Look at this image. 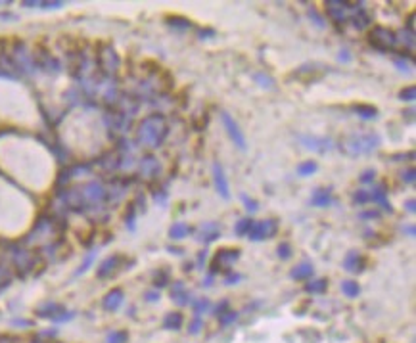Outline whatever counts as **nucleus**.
Listing matches in <instances>:
<instances>
[{
	"mask_svg": "<svg viewBox=\"0 0 416 343\" xmlns=\"http://www.w3.org/2000/svg\"><path fill=\"white\" fill-rule=\"evenodd\" d=\"M167 136H169V125L165 115L161 113H150L136 127V142L150 150L160 148Z\"/></svg>",
	"mask_w": 416,
	"mask_h": 343,
	"instance_id": "obj_1",
	"label": "nucleus"
},
{
	"mask_svg": "<svg viewBox=\"0 0 416 343\" xmlns=\"http://www.w3.org/2000/svg\"><path fill=\"white\" fill-rule=\"evenodd\" d=\"M382 138L380 134H376L372 130L368 132H351L347 136H343L340 140V150L351 157H359V155H366V153H372L380 148Z\"/></svg>",
	"mask_w": 416,
	"mask_h": 343,
	"instance_id": "obj_2",
	"label": "nucleus"
},
{
	"mask_svg": "<svg viewBox=\"0 0 416 343\" xmlns=\"http://www.w3.org/2000/svg\"><path fill=\"white\" fill-rule=\"evenodd\" d=\"M79 192L83 198L85 211L86 209H100L106 202V186L98 181H90V183L79 186Z\"/></svg>",
	"mask_w": 416,
	"mask_h": 343,
	"instance_id": "obj_3",
	"label": "nucleus"
},
{
	"mask_svg": "<svg viewBox=\"0 0 416 343\" xmlns=\"http://www.w3.org/2000/svg\"><path fill=\"white\" fill-rule=\"evenodd\" d=\"M119 65H121V60H119L115 48L109 44H102V48L96 54V67L102 71V75L107 79L113 77L117 73Z\"/></svg>",
	"mask_w": 416,
	"mask_h": 343,
	"instance_id": "obj_4",
	"label": "nucleus"
},
{
	"mask_svg": "<svg viewBox=\"0 0 416 343\" xmlns=\"http://www.w3.org/2000/svg\"><path fill=\"white\" fill-rule=\"evenodd\" d=\"M368 44L380 52H387V50L395 48V44H397V33L387 29V27H382V25H374L368 31Z\"/></svg>",
	"mask_w": 416,
	"mask_h": 343,
	"instance_id": "obj_5",
	"label": "nucleus"
},
{
	"mask_svg": "<svg viewBox=\"0 0 416 343\" xmlns=\"http://www.w3.org/2000/svg\"><path fill=\"white\" fill-rule=\"evenodd\" d=\"M238 259H240V249H230V247H226V249H219V251L215 253L211 265H209V268H211V274H217V272H221V270H224V272H230V268H232V265H234V261H238Z\"/></svg>",
	"mask_w": 416,
	"mask_h": 343,
	"instance_id": "obj_6",
	"label": "nucleus"
},
{
	"mask_svg": "<svg viewBox=\"0 0 416 343\" xmlns=\"http://www.w3.org/2000/svg\"><path fill=\"white\" fill-rule=\"evenodd\" d=\"M12 261H14V267H16L20 276H27L33 268L37 267V255L27 251V249H20V247H14Z\"/></svg>",
	"mask_w": 416,
	"mask_h": 343,
	"instance_id": "obj_7",
	"label": "nucleus"
},
{
	"mask_svg": "<svg viewBox=\"0 0 416 343\" xmlns=\"http://www.w3.org/2000/svg\"><path fill=\"white\" fill-rule=\"evenodd\" d=\"M276 232H278V221L276 219H267V221H261V223H253L247 238L251 242H261V240L274 238Z\"/></svg>",
	"mask_w": 416,
	"mask_h": 343,
	"instance_id": "obj_8",
	"label": "nucleus"
},
{
	"mask_svg": "<svg viewBox=\"0 0 416 343\" xmlns=\"http://www.w3.org/2000/svg\"><path fill=\"white\" fill-rule=\"evenodd\" d=\"M104 121H106V125L109 130H115V132H121V134H123V132H127V130L130 129L132 117H128L127 113L119 111V109H115V107H111L106 115H104Z\"/></svg>",
	"mask_w": 416,
	"mask_h": 343,
	"instance_id": "obj_9",
	"label": "nucleus"
},
{
	"mask_svg": "<svg viewBox=\"0 0 416 343\" xmlns=\"http://www.w3.org/2000/svg\"><path fill=\"white\" fill-rule=\"evenodd\" d=\"M359 4L355 2H342V0H328L326 2V14L334 23H343L347 20V10H355Z\"/></svg>",
	"mask_w": 416,
	"mask_h": 343,
	"instance_id": "obj_10",
	"label": "nucleus"
},
{
	"mask_svg": "<svg viewBox=\"0 0 416 343\" xmlns=\"http://www.w3.org/2000/svg\"><path fill=\"white\" fill-rule=\"evenodd\" d=\"M221 121H223L224 129H226V132H228V136H230V140L236 144V148L238 150L244 151L245 148H247V144H245V136L244 132L240 130V127H238V123H236V119L230 115V113H226V111H223L221 113Z\"/></svg>",
	"mask_w": 416,
	"mask_h": 343,
	"instance_id": "obj_11",
	"label": "nucleus"
},
{
	"mask_svg": "<svg viewBox=\"0 0 416 343\" xmlns=\"http://www.w3.org/2000/svg\"><path fill=\"white\" fill-rule=\"evenodd\" d=\"M123 263H125V257L123 255H111V257L104 259L100 263V267H98L96 276L98 278H109V276H113L117 272V268L123 267Z\"/></svg>",
	"mask_w": 416,
	"mask_h": 343,
	"instance_id": "obj_12",
	"label": "nucleus"
},
{
	"mask_svg": "<svg viewBox=\"0 0 416 343\" xmlns=\"http://www.w3.org/2000/svg\"><path fill=\"white\" fill-rule=\"evenodd\" d=\"M213 183H215V190L217 194L223 198V200H230V186H228V181L224 177L223 167L219 163H213Z\"/></svg>",
	"mask_w": 416,
	"mask_h": 343,
	"instance_id": "obj_13",
	"label": "nucleus"
},
{
	"mask_svg": "<svg viewBox=\"0 0 416 343\" xmlns=\"http://www.w3.org/2000/svg\"><path fill=\"white\" fill-rule=\"evenodd\" d=\"M138 171L144 179L152 181V179H156V177L160 175V161L156 159L154 155H144V157L140 159Z\"/></svg>",
	"mask_w": 416,
	"mask_h": 343,
	"instance_id": "obj_14",
	"label": "nucleus"
},
{
	"mask_svg": "<svg viewBox=\"0 0 416 343\" xmlns=\"http://www.w3.org/2000/svg\"><path fill=\"white\" fill-rule=\"evenodd\" d=\"M299 140L303 142V146L307 150L319 151V153H326L332 150V142L328 138H319V136H299Z\"/></svg>",
	"mask_w": 416,
	"mask_h": 343,
	"instance_id": "obj_15",
	"label": "nucleus"
},
{
	"mask_svg": "<svg viewBox=\"0 0 416 343\" xmlns=\"http://www.w3.org/2000/svg\"><path fill=\"white\" fill-rule=\"evenodd\" d=\"M351 23H353V27H355V29H359V31L366 29V27L372 23V18H370V14L366 12V8H363V4H359V6L353 10Z\"/></svg>",
	"mask_w": 416,
	"mask_h": 343,
	"instance_id": "obj_16",
	"label": "nucleus"
},
{
	"mask_svg": "<svg viewBox=\"0 0 416 343\" xmlns=\"http://www.w3.org/2000/svg\"><path fill=\"white\" fill-rule=\"evenodd\" d=\"M368 194H370V202H374L376 205H380L385 213H393V207H391V204L387 202V190H385L384 184L376 186L372 192H368Z\"/></svg>",
	"mask_w": 416,
	"mask_h": 343,
	"instance_id": "obj_17",
	"label": "nucleus"
},
{
	"mask_svg": "<svg viewBox=\"0 0 416 343\" xmlns=\"http://www.w3.org/2000/svg\"><path fill=\"white\" fill-rule=\"evenodd\" d=\"M221 236V226L217 223H205V225L200 226V232H198V240L203 242V244H209V242H215L217 238Z\"/></svg>",
	"mask_w": 416,
	"mask_h": 343,
	"instance_id": "obj_18",
	"label": "nucleus"
},
{
	"mask_svg": "<svg viewBox=\"0 0 416 343\" xmlns=\"http://www.w3.org/2000/svg\"><path fill=\"white\" fill-rule=\"evenodd\" d=\"M62 312H65L64 307L58 305V303H52V301H46V303H43V305L37 309V314H39V316H43V318H52L54 322H56V318H58Z\"/></svg>",
	"mask_w": 416,
	"mask_h": 343,
	"instance_id": "obj_19",
	"label": "nucleus"
},
{
	"mask_svg": "<svg viewBox=\"0 0 416 343\" xmlns=\"http://www.w3.org/2000/svg\"><path fill=\"white\" fill-rule=\"evenodd\" d=\"M123 299H125V293H123V290L115 288V290L107 291V295L104 297V309L109 311V312L117 311L119 307H121V303H123Z\"/></svg>",
	"mask_w": 416,
	"mask_h": 343,
	"instance_id": "obj_20",
	"label": "nucleus"
},
{
	"mask_svg": "<svg viewBox=\"0 0 416 343\" xmlns=\"http://www.w3.org/2000/svg\"><path fill=\"white\" fill-rule=\"evenodd\" d=\"M363 265H364L363 257H361L357 251H349V253L345 255V259H343V268L349 270V272H353V274L363 272Z\"/></svg>",
	"mask_w": 416,
	"mask_h": 343,
	"instance_id": "obj_21",
	"label": "nucleus"
},
{
	"mask_svg": "<svg viewBox=\"0 0 416 343\" xmlns=\"http://www.w3.org/2000/svg\"><path fill=\"white\" fill-rule=\"evenodd\" d=\"M315 274V267L311 265V263H307V261H303V263H299V265H296V267L290 270V276L294 280H307L311 278Z\"/></svg>",
	"mask_w": 416,
	"mask_h": 343,
	"instance_id": "obj_22",
	"label": "nucleus"
},
{
	"mask_svg": "<svg viewBox=\"0 0 416 343\" xmlns=\"http://www.w3.org/2000/svg\"><path fill=\"white\" fill-rule=\"evenodd\" d=\"M332 204V192L328 188H317L311 196V205L315 207H328Z\"/></svg>",
	"mask_w": 416,
	"mask_h": 343,
	"instance_id": "obj_23",
	"label": "nucleus"
},
{
	"mask_svg": "<svg viewBox=\"0 0 416 343\" xmlns=\"http://www.w3.org/2000/svg\"><path fill=\"white\" fill-rule=\"evenodd\" d=\"M171 297H173V301H177L179 305H188V303H190V293L186 291V288H184L182 282H175V286H173V290H171Z\"/></svg>",
	"mask_w": 416,
	"mask_h": 343,
	"instance_id": "obj_24",
	"label": "nucleus"
},
{
	"mask_svg": "<svg viewBox=\"0 0 416 343\" xmlns=\"http://www.w3.org/2000/svg\"><path fill=\"white\" fill-rule=\"evenodd\" d=\"M353 111L361 119H366V121H372V119L378 117V107L368 106V104H355L353 106Z\"/></svg>",
	"mask_w": 416,
	"mask_h": 343,
	"instance_id": "obj_25",
	"label": "nucleus"
},
{
	"mask_svg": "<svg viewBox=\"0 0 416 343\" xmlns=\"http://www.w3.org/2000/svg\"><path fill=\"white\" fill-rule=\"evenodd\" d=\"M190 234V226L186 223H175V225L169 228V238L171 240H182Z\"/></svg>",
	"mask_w": 416,
	"mask_h": 343,
	"instance_id": "obj_26",
	"label": "nucleus"
},
{
	"mask_svg": "<svg viewBox=\"0 0 416 343\" xmlns=\"http://www.w3.org/2000/svg\"><path fill=\"white\" fill-rule=\"evenodd\" d=\"M182 314L181 312H169L167 316H165V320H163V328L165 330H179L182 326Z\"/></svg>",
	"mask_w": 416,
	"mask_h": 343,
	"instance_id": "obj_27",
	"label": "nucleus"
},
{
	"mask_svg": "<svg viewBox=\"0 0 416 343\" xmlns=\"http://www.w3.org/2000/svg\"><path fill=\"white\" fill-rule=\"evenodd\" d=\"M326 288H328V280L326 278L311 280V282L305 284V291L307 293H322V291H326Z\"/></svg>",
	"mask_w": 416,
	"mask_h": 343,
	"instance_id": "obj_28",
	"label": "nucleus"
},
{
	"mask_svg": "<svg viewBox=\"0 0 416 343\" xmlns=\"http://www.w3.org/2000/svg\"><path fill=\"white\" fill-rule=\"evenodd\" d=\"M342 291L343 295H347L349 299H355V297H359L361 288H359V284L355 280H345V282H342Z\"/></svg>",
	"mask_w": 416,
	"mask_h": 343,
	"instance_id": "obj_29",
	"label": "nucleus"
},
{
	"mask_svg": "<svg viewBox=\"0 0 416 343\" xmlns=\"http://www.w3.org/2000/svg\"><path fill=\"white\" fill-rule=\"evenodd\" d=\"M167 23H169V27L181 29V31H186V29L192 27V22L186 20V18H181V16H169V18H167Z\"/></svg>",
	"mask_w": 416,
	"mask_h": 343,
	"instance_id": "obj_30",
	"label": "nucleus"
},
{
	"mask_svg": "<svg viewBox=\"0 0 416 343\" xmlns=\"http://www.w3.org/2000/svg\"><path fill=\"white\" fill-rule=\"evenodd\" d=\"M317 169H319L317 161H303L298 165V175L299 177H311L313 173H317Z\"/></svg>",
	"mask_w": 416,
	"mask_h": 343,
	"instance_id": "obj_31",
	"label": "nucleus"
},
{
	"mask_svg": "<svg viewBox=\"0 0 416 343\" xmlns=\"http://www.w3.org/2000/svg\"><path fill=\"white\" fill-rule=\"evenodd\" d=\"M253 223H255V221H251V219H242V221H238L234 226L236 236H247L249 230H251V226H253Z\"/></svg>",
	"mask_w": 416,
	"mask_h": 343,
	"instance_id": "obj_32",
	"label": "nucleus"
},
{
	"mask_svg": "<svg viewBox=\"0 0 416 343\" xmlns=\"http://www.w3.org/2000/svg\"><path fill=\"white\" fill-rule=\"evenodd\" d=\"M399 41L405 44L406 48L410 50V52L414 50V33H408V31H405V29H403V31L397 35V43H399Z\"/></svg>",
	"mask_w": 416,
	"mask_h": 343,
	"instance_id": "obj_33",
	"label": "nucleus"
},
{
	"mask_svg": "<svg viewBox=\"0 0 416 343\" xmlns=\"http://www.w3.org/2000/svg\"><path fill=\"white\" fill-rule=\"evenodd\" d=\"M190 303H192L194 314H196L198 318H202V312H205L209 307H211L209 299H196V301H190Z\"/></svg>",
	"mask_w": 416,
	"mask_h": 343,
	"instance_id": "obj_34",
	"label": "nucleus"
},
{
	"mask_svg": "<svg viewBox=\"0 0 416 343\" xmlns=\"http://www.w3.org/2000/svg\"><path fill=\"white\" fill-rule=\"evenodd\" d=\"M399 100H403V102H414L416 100V88L412 85L405 86V88H401L399 90Z\"/></svg>",
	"mask_w": 416,
	"mask_h": 343,
	"instance_id": "obj_35",
	"label": "nucleus"
},
{
	"mask_svg": "<svg viewBox=\"0 0 416 343\" xmlns=\"http://www.w3.org/2000/svg\"><path fill=\"white\" fill-rule=\"evenodd\" d=\"M127 332H123V330H113V332L107 333L106 341L107 343H125L127 341Z\"/></svg>",
	"mask_w": 416,
	"mask_h": 343,
	"instance_id": "obj_36",
	"label": "nucleus"
},
{
	"mask_svg": "<svg viewBox=\"0 0 416 343\" xmlns=\"http://www.w3.org/2000/svg\"><path fill=\"white\" fill-rule=\"evenodd\" d=\"M169 284V270H160V272H156V276H154V286L156 288H163V286H167Z\"/></svg>",
	"mask_w": 416,
	"mask_h": 343,
	"instance_id": "obj_37",
	"label": "nucleus"
},
{
	"mask_svg": "<svg viewBox=\"0 0 416 343\" xmlns=\"http://www.w3.org/2000/svg\"><path fill=\"white\" fill-rule=\"evenodd\" d=\"M370 202V194L366 192V190H357V192L353 194V204L357 205H364Z\"/></svg>",
	"mask_w": 416,
	"mask_h": 343,
	"instance_id": "obj_38",
	"label": "nucleus"
},
{
	"mask_svg": "<svg viewBox=\"0 0 416 343\" xmlns=\"http://www.w3.org/2000/svg\"><path fill=\"white\" fill-rule=\"evenodd\" d=\"M134 217H136V205L130 204L128 205L127 217H125V223H127V226L130 228V230H134Z\"/></svg>",
	"mask_w": 416,
	"mask_h": 343,
	"instance_id": "obj_39",
	"label": "nucleus"
},
{
	"mask_svg": "<svg viewBox=\"0 0 416 343\" xmlns=\"http://www.w3.org/2000/svg\"><path fill=\"white\" fill-rule=\"evenodd\" d=\"M278 257L280 259H284V261H286V259H290L292 257V247H290V244L288 242H282V244H280V246H278Z\"/></svg>",
	"mask_w": 416,
	"mask_h": 343,
	"instance_id": "obj_40",
	"label": "nucleus"
},
{
	"mask_svg": "<svg viewBox=\"0 0 416 343\" xmlns=\"http://www.w3.org/2000/svg\"><path fill=\"white\" fill-rule=\"evenodd\" d=\"M94 257H96V251H90L88 255L85 257V261H83V265L79 267V270H77V274H83V272H86L88 270V267L92 265V261H94Z\"/></svg>",
	"mask_w": 416,
	"mask_h": 343,
	"instance_id": "obj_41",
	"label": "nucleus"
},
{
	"mask_svg": "<svg viewBox=\"0 0 416 343\" xmlns=\"http://www.w3.org/2000/svg\"><path fill=\"white\" fill-rule=\"evenodd\" d=\"M221 324H224V326H228L230 322H234L236 318H238V312H234V311H226V312H223L221 316Z\"/></svg>",
	"mask_w": 416,
	"mask_h": 343,
	"instance_id": "obj_42",
	"label": "nucleus"
},
{
	"mask_svg": "<svg viewBox=\"0 0 416 343\" xmlns=\"http://www.w3.org/2000/svg\"><path fill=\"white\" fill-rule=\"evenodd\" d=\"M253 79H255V81H259V83H261V86H263V88H272V85H274L270 77H267V75H261V73H255V75H253Z\"/></svg>",
	"mask_w": 416,
	"mask_h": 343,
	"instance_id": "obj_43",
	"label": "nucleus"
},
{
	"mask_svg": "<svg viewBox=\"0 0 416 343\" xmlns=\"http://www.w3.org/2000/svg\"><path fill=\"white\" fill-rule=\"evenodd\" d=\"M242 202H244V205H245V209L249 211V213H255L257 209H259V204H257L255 200H249L247 196H242Z\"/></svg>",
	"mask_w": 416,
	"mask_h": 343,
	"instance_id": "obj_44",
	"label": "nucleus"
},
{
	"mask_svg": "<svg viewBox=\"0 0 416 343\" xmlns=\"http://www.w3.org/2000/svg\"><path fill=\"white\" fill-rule=\"evenodd\" d=\"M374 177H376V171L374 169H366V171H363V175L359 177V181L361 183H374Z\"/></svg>",
	"mask_w": 416,
	"mask_h": 343,
	"instance_id": "obj_45",
	"label": "nucleus"
},
{
	"mask_svg": "<svg viewBox=\"0 0 416 343\" xmlns=\"http://www.w3.org/2000/svg\"><path fill=\"white\" fill-rule=\"evenodd\" d=\"M403 181H405L406 184H414V181H416V171L410 167V169H406V171H403Z\"/></svg>",
	"mask_w": 416,
	"mask_h": 343,
	"instance_id": "obj_46",
	"label": "nucleus"
},
{
	"mask_svg": "<svg viewBox=\"0 0 416 343\" xmlns=\"http://www.w3.org/2000/svg\"><path fill=\"white\" fill-rule=\"evenodd\" d=\"M395 65H397V67H399V71H403V73H410V69H412V65L408 64L405 58L395 60Z\"/></svg>",
	"mask_w": 416,
	"mask_h": 343,
	"instance_id": "obj_47",
	"label": "nucleus"
},
{
	"mask_svg": "<svg viewBox=\"0 0 416 343\" xmlns=\"http://www.w3.org/2000/svg\"><path fill=\"white\" fill-rule=\"evenodd\" d=\"M43 10H58V8H64V2H41Z\"/></svg>",
	"mask_w": 416,
	"mask_h": 343,
	"instance_id": "obj_48",
	"label": "nucleus"
},
{
	"mask_svg": "<svg viewBox=\"0 0 416 343\" xmlns=\"http://www.w3.org/2000/svg\"><path fill=\"white\" fill-rule=\"evenodd\" d=\"M200 330H202V318L194 316V322L190 324V330H188V332H190V333H198Z\"/></svg>",
	"mask_w": 416,
	"mask_h": 343,
	"instance_id": "obj_49",
	"label": "nucleus"
},
{
	"mask_svg": "<svg viewBox=\"0 0 416 343\" xmlns=\"http://www.w3.org/2000/svg\"><path fill=\"white\" fill-rule=\"evenodd\" d=\"M405 31L414 33V14H408V18H406V23H405Z\"/></svg>",
	"mask_w": 416,
	"mask_h": 343,
	"instance_id": "obj_50",
	"label": "nucleus"
},
{
	"mask_svg": "<svg viewBox=\"0 0 416 343\" xmlns=\"http://www.w3.org/2000/svg\"><path fill=\"white\" fill-rule=\"evenodd\" d=\"M242 280V276L240 274H234V272H230L226 278H224V284H228V286H232V284H236V282H240Z\"/></svg>",
	"mask_w": 416,
	"mask_h": 343,
	"instance_id": "obj_51",
	"label": "nucleus"
},
{
	"mask_svg": "<svg viewBox=\"0 0 416 343\" xmlns=\"http://www.w3.org/2000/svg\"><path fill=\"white\" fill-rule=\"evenodd\" d=\"M401 230H403V234H406L408 238H414V236H416L414 225H405L403 228H401Z\"/></svg>",
	"mask_w": 416,
	"mask_h": 343,
	"instance_id": "obj_52",
	"label": "nucleus"
},
{
	"mask_svg": "<svg viewBox=\"0 0 416 343\" xmlns=\"http://www.w3.org/2000/svg\"><path fill=\"white\" fill-rule=\"evenodd\" d=\"M309 16H311V20L315 18V22H317V25H319V27H324V20H322L319 14H317V10H315V8H313V10H309Z\"/></svg>",
	"mask_w": 416,
	"mask_h": 343,
	"instance_id": "obj_53",
	"label": "nucleus"
},
{
	"mask_svg": "<svg viewBox=\"0 0 416 343\" xmlns=\"http://www.w3.org/2000/svg\"><path fill=\"white\" fill-rule=\"evenodd\" d=\"M226 307H228V301H223V303H219V305L215 307V314H217V316H221V314L226 311Z\"/></svg>",
	"mask_w": 416,
	"mask_h": 343,
	"instance_id": "obj_54",
	"label": "nucleus"
},
{
	"mask_svg": "<svg viewBox=\"0 0 416 343\" xmlns=\"http://www.w3.org/2000/svg\"><path fill=\"white\" fill-rule=\"evenodd\" d=\"M405 207H406V211H408V213H414L416 211V202L414 200H406Z\"/></svg>",
	"mask_w": 416,
	"mask_h": 343,
	"instance_id": "obj_55",
	"label": "nucleus"
},
{
	"mask_svg": "<svg viewBox=\"0 0 416 343\" xmlns=\"http://www.w3.org/2000/svg\"><path fill=\"white\" fill-rule=\"evenodd\" d=\"M23 8H37V6H41V2H35V0H25V2H22Z\"/></svg>",
	"mask_w": 416,
	"mask_h": 343,
	"instance_id": "obj_56",
	"label": "nucleus"
},
{
	"mask_svg": "<svg viewBox=\"0 0 416 343\" xmlns=\"http://www.w3.org/2000/svg\"><path fill=\"white\" fill-rule=\"evenodd\" d=\"M146 299L154 303V301L160 299V293H158V291H148V293H146Z\"/></svg>",
	"mask_w": 416,
	"mask_h": 343,
	"instance_id": "obj_57",
	"label": "nucleus"
},
{
	"mask_svg": "<svg viewBox=\"0 0 416 343\" xmlns=\"http://www.w3.org/2000/svg\"><path fill=\"white\" fill-rule=\"evenodd\" d=\"M361 217H363V219H378L380 213H378V211H368V213H361Z\"/></svg>",
	"mask_w": 416,
	"mask_h": 343,
	"instance_id": "obj_58",
	"label": "nucleus"
},
{
	"mask_svg": "<svg viewBox=\"0 0 416 343\" xmlns=\"http://www.w3.org/2000/svg\"><path fill=\"white\" fill-rule=\"evenodd\" d=\"M0 343H18L16 337H10V335H2L0 337Z\"/></svg>",
	"mask_w": 416,
	"mask_h": 343,
	"instance_id": "obj_59",
	"label": "nucleus"
},
{
	"mask_svg": "<svg viewBox=\"0 0 416 343\" xmlns=\"http://www.w3.org/2000/svg\"><path fill=\"white\" fill-rule=\"evenodd\" d=\"M198 35H200V37H209V35H215V31L213 29H200Z\"/></svg>",
	"mask_w": 416,
	"mask_h": 343,
	"instance_id": "obj_60",
	"label": "nucleus"
},
{
	"mask_svg": "<svg viewBox=\"0 0 416 343\" xmlns=\"http://www.w3.org/2000/svg\"><path fill=\"white\" fill-rule=\"evenodd\" d=\"M14 324H18V326H29V322L25 320H14Z\"/></svg>",
	"mask_w": 416,
	"mask_h": 343,
	"instance_id": "obj_61",
	"label": "nucleus"
},
{
	"mask_svg": "<svg viewBox=\"0 0 416 343\" xmlns=\"http://www.w3.org/2000/svg\"><path fill=\"white\" fill-rule=\"evenodd\" d=\"M33 343H43V341H33Z\"/></svg>",
	"mask_w": 416,
	"mask_h": 343,
	"instance_id": "obj_62",
	"label": "nucleus"
}]
</instances>
